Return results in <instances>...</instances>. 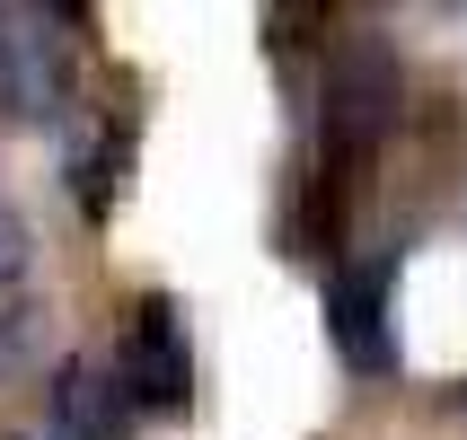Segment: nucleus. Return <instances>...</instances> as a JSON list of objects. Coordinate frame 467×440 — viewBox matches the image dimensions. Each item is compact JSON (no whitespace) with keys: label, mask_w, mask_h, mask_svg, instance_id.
Instances as JSON below:
<instances>
[{"label":"nucleus","mask_w":467,"mask_h":440,"mask_svg":"<svg viewBox=\"0 0 467 440\" xmlns=\"http://www.w3.org/2000/svg\"><path fill=\"white\" fill-rule=\"evenodd\" d=\"M459 405H467V396H459Z\"/></svg>","instance_id":"nucleus-7"},{"label":"nucleus","mask_w":467,"mask_h":440,"mask_svg":"<svg viewBox=\"0 0 467 440\" xmlns=\"http://www.w3.org/2000/svg\"><path fill=\"white\" fill-rule=\"evenodd\" d=\"M327 335L353 370H389L397 335H389V256L370 264H336L327 273Z\"/></svg>","instance_id":"nucleus-2"},{"label":"nucleus","mask_w":467,"mask_h":440,"mask_svg":"<svg viewBox=\"0 0 467 440\" xmlns=\"http://www.w3.org/2000/svg\"><path fill=\"white\" fill-rule=\"evenodd\" d=\"M26 264V238H18V220H9V211H0V282H9V273H18Z\"/></svg>","instance_id":"nucleus-6"},{"label":"nucleus","mask_w":467,"mask_h":440,"mask_svg":"<svg viewBox=\"0 0 467 440\" xmlns=\"http://www.w3.org/2000/svg\"><path fill=\"white\" fill-rule=\"evenodd\" d=\"M0 115H26V62L9 36H0Z\"/></svg>","instance_id":"nucleus-4"},{"label":"nucleus","mask_w":467,"mask_h":440,"mask_svg":"<svg viewBox=\"0 0 467 440\" xmlns=\"http://www.w3.org/2000/svg\"><path fill=\"white\" fill-rule=\"evenodd\" d=\"M124 379H132V396H141L150 414L185 405V388H194V362H185V317H177V300H159V291H150V300L132 309Z\"/></svg>","instance_id":"nucleus-3"},{"label":"nucleus","mask_w":467,"mask_h":440,"mask_svg":"<svg viewBox=\"0 0 467 440\" xmlns=\"http://www.w3.org/2000/svg\"><path fill=\"white\" fill-rule=\"evenodd\" d=\"M317 124H327V150L336 159H370L397 132V53L379 45V36H353V45L327 62Z\"/></svg>","instance_id":"nucleus-1"},{"label":"nucleus","mask_w":467,"mask_h":440,"mask_svg":"<svg viewBox=\"0 0 467 440\" xmlns=\"http://www.w3.org/2000/svg\"><path fill=\"white\" fill-rule=\"evenodd\" d=\"M26 343H36V317H26V309H9V317H0V370L18 362Z\"/></svg>","instance_id":"nucleus-5"}]
</instances>
